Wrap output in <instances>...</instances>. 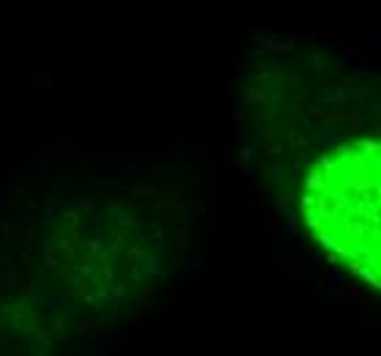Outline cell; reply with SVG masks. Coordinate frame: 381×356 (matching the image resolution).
<instances>
[{
    "mask_svg": "<svg viewBox=\"0 0 381 356\" xmlns=\"http://www.w3.org/2000/svg\"><path fill=\"white\" fill-rule=\"evenodd\" d=\"M379 153V137L365 129L346 137L324 129L294 192L310 241L370 288L381 285Z\"/></svg>",
    "mask_w": 381,
    "mask_h": 356,
    "instance_id": "6da1fadb",
    "label": "cell"
}]
</instances>
